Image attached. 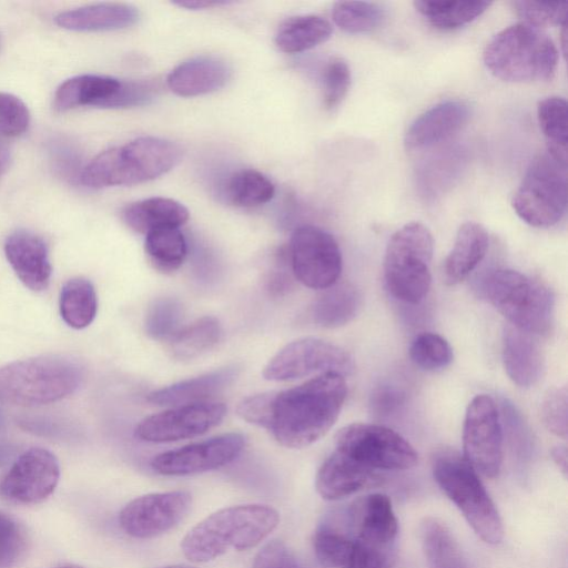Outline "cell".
Returning <instances> with one entry per match:
<instances>
[{
  "label": "cell",
  "mask_w": 568,
  "mask_h": 568,
  "mask_svg": "<svg viewBox=\"0 0 568 568\" xmlns=\"http://www.w3.org/2000/svg\"><path fill=\"white\" fill-rule=\"evenodd\" d=\"M420 537L428 568H469L458 541L439 520L427 518Z\"/></svg>",
  "instance_id": "cell-32"
},
{
  "label": "cell",
  "mask_w": 568,
  "mask_h": 568,
  "mask_svg": "<svg viewBox=\"0 0 568 568\" xmlns=\"http://www.w3.org/2000/svg\"><path fill=\"white\" fill-rule=\"evenodd\" d=\"M510 4L523 22L531 27L541 29L567 23V1L517 0Z\"/></svg>",
  "instance_id": "cell-43"
},
{
  "label": "cell",
  "mask_w": 568,
  "mask_h": 568,
  "mask_svg": "<svg viewBox=\"0 0 568 568\" xmlns=\"http://www.w3.org/2000/svg\"><path fill=\"white\" fill-rule=\"evenodd\" d=\"M231 78L229 64L213 55L191 58L168 75L169 89L180 97H197L223 88Z\"/></svg>",
  "instance_id": "cell-23"
},
{
  "label": "cell",
  "mask_w": 568,
  "mask_h": 568,
  "mask_svg": "<svg viewBox=\"0 0 568 568\" xmlns=\"http://www.w3.org/2000/svg\"><path fill=\"white\" fill-rule=\"evenodd\" d=\"M361 305V294L354 285L335 283L317 296L311 314L317 325L334 328L351 322L358 313Z\"/></svg>",
  "instance_id": "cell-30"
},
{
  "label": "cell",
  "mask_w": 568,
  "mask_h": 568,
  "mask_svg": "<svg viewBox=\"0 0 568 568\" xmlns=\"http://www.w3.org/2000/svg\"><path fill=\"white\" fill-rule=\"evenodd\" d=\"M225 191L227 199L234 205L255 207L273 199L275 186L263 173L253 169H243L229 178Z\"/></svg>",
  "instance_id": "cell-38"
},
{
  "label": "cell",
  "mask_w": 568,
  "mask_h": 568,
  "mask_svg": "<svg viewBox=\"0 0 568 568\" xmlns=\"http://www.w3.org/2000/svg\"><path fill=\"white\" fill-rule=\"evenodd\" d=\"M191 505L192 496L185 490L146 494L122 508L119 525L133 538H155L175 527L186 516Z\"/></svg>",
  "instance_id": "cell-14"
},
{
  "label": "cell",
  "mask_w": 568,
  "mask_h": 568,
  "mask_svg": "<svg viewBox=\"0 0 568 568\" xmlns=\"http://www.w3.org/2000/svg\"><path fill=\"white\" fill-rule=\"evenodd\" d=\"M558 57L554 41L541 29L524 22L495 34L483 53L484 63L494 77L514 83L551 80Z\"/></svg>",
  "instance_id": "cell-4"
},
{
  "label": "cell",
  "mask_w": 568,
  "mask_h": 568,
  "mask_svg": "<svg viewBox=\"0 0 568 568\" xmlns=\"http://www.w3.org/2000/svg\"><path fill=\"white\" fill-rule=\"evenodd\" d=\"M237 375L236 366L222 367L153 390L146 399L154 405L173 407L205 403L231 385Z\"/></svg>",
  "instance_id": "cell-25"
},
{
  "label": "cell",
  "mask_w": 568,
  "mask_h": 568,
  "mask_svg": "<svg viewBox=\"0 0 568 568\" xmlns=\"http://www.w3.org/2000/svg\"><path fill=\"white\" fill-rule=\"evenodd\" d=\"M489 1H427L414 2L415 9L436 29L450 31L480 17Z\"/></svg>",
  "instance_id": "cell-33"
},
{
  "label": "cell",
  "mask_w": 568,
  "mask_h": 568,
  "mask_svg": "<svg viewBox=\"0 0 568 568\" xmlns=\"http://www.w3.org/2000/svg\"><path fill=\"white\" fill-rule=\"evenodd\" d=\"M412 362L424 371H438L453 361V349L440 335L432 332L418 334L409 346Z\"/></svg>",
  "instance_id": "cell-41"
},
{
  "label": "cell",
  "mask_w": 568,
  "mask_h": 568,
  "mask_svg": "<svg viewBox=\"0 0 568 568\" xmlns=\"http://www.w3.org/2000/svg\"><path fill=\"white\" fill-rule=\"evenodd\" d=\"M551 458L557 465V467L560 469V471L564 474V476H567V448L565 445H557L551 449Z\"/></svg>",
  "instance_id": "cell-52"
},
{
  "label": "cell",
  "mask_w": 568,
  "mask_h": 568,
  "mask_svg": "<svg viewBox=\"0 0 568 568\" xmlns=\"http://www.w3.org/2000/svg\"><path fill=\"white\" fill-rule=\"evenodd\" d=\"M470 105L463 100L439 102L417 116L404 136L409 151L433 148L458 133L469 121Z\"/></svg>",
  "instance_id": "cell-18"
},
{
  "label": "cell",
  "mask_w": 568,
  "mask_h": 568,
  "mask_svg": "<svg viewBox=\"0 0 568 568\" xmlns=\"http://www.w3.org/2000/svg\"><path fill=\"white\" fill-rule=\"evenodd\" d=\"M278 523V511L268 505L225 507L191 528L181 541V549L193 564L209 562L230 550L254 548L271 535Z\"/></svg>",
  "instance_id": "cell-2"
},
{
  "label": "cell",
  "mask_w": 568,
  "mask_h": 568,
  "mask_svg": "<svg viewBox=\"0 0 568 568\" xmlns=\"http://www.w3.org/2000/svg\"><path fill=\"white\" fill-rule=\"evenodd\" d=\"M335 449L374 470H404L417 464L414 447L384 425L353 423L335 436Z\"/></svg>",
  "instance_id": "cell-10"
},
{
  "label": "cell",
  "mask_w": 568,
  "mask_h": 568,
  "mask_svg": "<svg viewBox=\"0 0 568 568\" xmlns=\"http://www.w3.org/2000/svg\"><path fill=\"white\" fill-rule=\"evenodd\" d=\"M318 562L325 568H345L354 547V539L332 527H320L313 538Z\"/></svg>",
  "instance_id": "cell-40"
},
{
  "label": "cell",
  "mask_w": 568,
  "mask_h": 568,
  "mask_svg": "<svg viewBox=\"0 0 568 568\" xmlns=\"http://www.w3.org/2000/svg\"><path fill=\"white\" fill-rule=\"evenodd\" d=\"M433 475L478 537L490 545L503 540L504 527L499 513L478 473L464 455L452 449L439 450L434 457Z\"/></svg>",
  "instance_id": "cell-6"
},
{
  "label": "cell",
  "mask_w": 568,
  "mask_h": 568,
  "mask_svg": "<svg viewBox=\"0 0 568 568\" xmlns=\"http://www.w3.org/2000/svg\"><path fill=\"white\" fill-rule=\"evenodd\" d=\"M122 84V80L108 75H75L58 87L53 106L61 112L79 106L116 109Z\"/></svg>",
  "instance_id": "cell-24"
},
{
  "label": "cell",
  "mask_w": 568,
  "mask_h": 568,
  "mask_svg": "<svg viewBox=\"0 0 568 568\" xmlns=\"http://www.w3.org/2000/svg\"><path fill=\"white\" fill-rule=\"evenodd\" d=\"M290 262L294 277L314 290L334 285L342 273V253L334 236L315 225H302L292 234Z\"/></svg>",
  "instance_id": "cell-11"
},
{
  "label": "cell",
  "mask_w": 568,
  "mask_h": 568,
  "mask_svg": "<svg viewBox=\"0 0 568 568\" xmlns=\"http://www.w3.org/2000/svg\"><path fill=\"white\" fill-rule=\"evenodd\" d=\"M10 158L11 154L9 146L2 140H0V178L8 169Z\"/></svg>",
  "instance_id": "cell-53"
},
{
  "label": "cell",
  "mask_w": 568,
  "mask_h": 568,
  "mask_svg": "<svg viewBox=\"0 0 568 568\" xmlns=\"http://www.w3.org/2000/svg\"><path fill=\"white\" fill-rule=\"evenodd\" d=\"M182 305L172 297H160L148 308L144 328L153 339H170L181 327Z\"/></svg>",
  "instance_id": "cell-42"
},
{
  "label": "cell",
  "mask_w": 568,
  "mask_h": 568,
  "mask_svg": "<svg viewBox=\"0 0 568 568\" xmlns=\"http://www.w3.org/2000/svg\"><path fill=\"white\" fill-rule=\"evenodd\" d=\"M60 467L48 449L33 447L22 453L0 481V494L16 503L37 504L57 487Z\"/></svg>",
  "instance_id": "cell-17"
},
{
  "label": "cell",
  "mask_w": 568,
  "mask_h": 568,
  "mask_svg": "<svg viewBox=\"0 0 568 568\" xmlns=\"http://www.w3.org/2000/svg\"><path fill=\"white\" fill-rule=\"evenodd\" d=\"M567 387L561 386L549 389L541 405V418L546 428L562 438L567 437Z\"/></svg>",
  "instance_id": "cell-47"
},
{
  "label": "cell",
  "mask_w": 568,
  "mask_h": 568,
  "mask_svg": "<svg viewBox=\"0 0 568 568\" xmlns=\"http://www.w3.org/2000/svg\"><path fill=\"white\" fill-rule=\"evenodd\" d=\"M2 425H3V419L1 418V414H0V428H2Z\"/></svg>",
  "instance_id": "cell-57"
},
{
  "label": "cell",
  "mask_w": 568,
  "mask_h": 568,
  "mask_svg": "<svg viewBox=\"0 0 568 568\" xmlns=\"http://www.w3.org/2000/svg\"><path fill=\"white\" fill-rule=\"evenodd\" d=\"M144 251L155 270L171 273L182 265L187 246L179 227H163L145 234Z\"/></svg>",
  "instance_id": "cell-37"
},
{
  "label": "cell",
  "mask_w": 568,
  "mask_h": 568,
  "mask_svg": "<svg viewBox=\"0 0 568 568\" xmlns=\"http://www.w3.org/2000/svg\"><path fill=\"white\" fill-rule=\"evenodd\" d=\"M334 23L347 33H365L377 29L385 19V9L368 1H338L332 9Z\"/></svg>",
  "instance_id": "cell-39"
},
{
  "label": "cell",
  "mask_w": 568,
  "mask_h": 568,
  "mask_svg": "<svg viewBox=\"0 0 568 568\" xmlns=\"http://www.w3.org/2000/svg\"><path fill=\"white\" fill-rule=\"evenodd\" d=\"M501 355L508 377L519 387H531L542 377L545 357L535 335L508 324L503 333Z\"/></svg>",
  "instance_id": "cell-22"
},
{
  "label": "cell",
  "mask_w": 568,
  "mask_h": 568,
  "mask_svg": "<svg viewBox=\"0 0 568 568\" xmlns=\"http://www.w3.org/2000/svg\"><path fill=\"white\" fill-rule=\"evenodd\" d=\"M245 437L227 433L154 456L151 468L164 476H186L221 468L243 450Z\"/></svg>",
  "instance_id": "cell-15"
},
{
  "label": "cell",
  "mask_w": 568,
  "mask_h": 568,
  "mask_svg": "<svg viewBox=\"0 0 568 568\" xmlns=\"http://www.w3.org/2000/svg\"><path fill=\"white\" fill-rule=\"evenodd\" d=\"M433 252V235L419 222H409L392 235L384 256V277L393 296L417 304L427 295Z\"/></svg>",
  "instance_id": "cell-8"
},
{
  "label": "cell",
  "mask_w": 568,
  "mask_h": 568,
  "mask_svg": "<svg viewBox=\"0 0 568 568\" xmlns=\"http://www.w3.org/2000/svg\"><path fill=\"white\" fill-rule=\"evenodd\" d=\"M381 474L345 454L334 450L321 465L315 479L318 495L326 500H338L361 490L375 487Z\"/></svg>",
  "instance_id": "cell-21"
},
{
  "label": "cell",
  "mask_w": 568,
  "mask_h": 568,
  "mask_svg": "<svg viewBox=\"0 0 568 568\" xmlns=\"http://www.w3.org/2000/svg\"><path fill=\"white\" fill-rule=\"evenodd\" d=\"M332 33L333 27L325 18L315 14L296 16L280 24L275 44L285 53H300L325 42Z\"/></svg>",
  "instance_id": "cell-31"
},
{
  "label": "cell",
  "mask_w": 568,
  "mask_h": 568,
  "mask_svg": "<svg viewBox=\"0 0 568 568\" xmlns=\"http://www.w3.org/2000/svg\"><path fill=\"white\" fill-rule=\"evenodd\" d=\"M464 457L487 478L498 476L503 463V426L495 400L477 395L468 404L463 427Z\"/></svg>",
  "instance_id": "cell-13"
},
{
  "label": "cell",
  "mask_w": 568,
  "mask_h": 568,
  "mask_svg": "<svg viewBox=\"0 0 568 568\" xmlns=\"http://www.w3.org/2000/svg\"><path fill=\"white\" fill-rule=\"evenodd\" d=\"M3 250L24 286L34 292L49 286L52 267L48 245L40 235L28 230H17L7 237Z\"/></svg>",
  "instance_id": "cell-20"
},
{
  "label": "cell",
  "mask_w": 568,
  "mask_h": 568,
  "mask_svg": "<svg viewBox=\"0 0 568 568\" xmlns=\"http://www.w3.org/2000/svg\"><path fill=\"white\" fill-rule=\"evenodd\" d=\"M352 356L342 347L316 337L293 341L278 351L265 365V379L284 382L314 373H352Z\"/></svg>",
  "instance_id": "cell-12"
},
{
  "label": "cell",
  "mask_w": 568,
  "mask_h": 568,
  "mask_svg": "<svg viewBox=\"0 0 568 568\" xmlns=\"http://www.w3.org/2000/svg\"><path fill=\"white\" fill-rule=\"evenodd\" d=\"M226 414L223 403L205 402L176 406L145 417L135 428L136 438L169 443L202 435L219 425Z\"/></svg>",
  "instance_id": "cell-16"
},
{
  "label": "cell",
  "mask_w": 568,
  "mask_h": 568,
  "mask_svg": "<svg viewBox=\"0 0 568 568\" xmlns=\"http://www.w3.org/2000/svg\"><path fill=\"white\" fill-rule=\"evenodd\" d=\"M489 302L510 325L532 335H546L554 324L555 296L542 282L515 270L491 272L483 283Z\"/></svg>",
  "instance_id": "cell-7"
},
{
  "label": "cell",
  "mask_w": 568,
  "mask_h": 568,
  "mask_svg": "<svg viewBox=\"0 0 568 568\" xmlns=\"http://www.w3.org/2000/svg\"><path fill=\"white\" fill-rule=\"evenodd\" d=\"M139 20L135 7L121 2H102L59 12L54 21L63 29L79 32L114 31Z\"/></svg>",
  "instance_id": "cell-26"
},
{
  "label": "cell",
  "mask_w": 568,
  "mask_h": 568,
  "mask_svg": "<svg viewBox=\"0 0 568 568\" xmlns=\"http://www.w3.org/2000/svg\"><path fill=\"white\" fill-rule=\"evenodd\" d=\"M348 518L355 541L379 549H393L398 523L386 495L371 494L357 499L348 510Z\"/></svg>",
  "instance_id": "cell-19"
},
{
  "label": "cell",
  "mask_w": 568,
  "mask_h": 568,
  "mask_svg": "<svg viewBox=\"0 0 568 568\" xmlns=\"http://www.w3.org/2000/svg\"><path fill=\"white\" fill-rule=\"evenodd\" d=\"M26 549L24 528L13 517L0 511V568H14Z\"/></svg>",
  "instance_id": "cell-45"
},
{
  "label": "cell",
  "mask_w": 568,
  "mask_h": 568,
  "mask_svg": "<svg viewBox=\"0 0 568 568\" xmlns=\"http://www.w3.org/2000/svg\"><path fill=\"white\" fill-rule=\"evenodd\" d=\"M14 449L12 446L0 442V467L7 465L12 458Z\"/></svg>",
  "instance_id": "cell-54"
},
{
  "label": "cell",
  "mask_w": 568,
  "mask_h": 568,
  "mask_svg": "<svg viewBox=\"0 0 568 568\" xmlns=\"http://www.w3.org/2000/svg\"><path fill=\"white\" fill-rule=\"evenodd\" d=\"M58 568H82V567L77 566V565H64V566H61V567H58Z\"/></svg>",
  "instance_id": "cell-56"
},
{
  "label": "cell",
  "mask_w": 568,
  "mask_h": 568,
  "mask_svg": "<svg viewBox=\"0 0 568 568\" xmlns=\"http://www.w3.org/2000/svg\"><path fill=\"white\" fill-rule=\"evenodd\" d=\"M221 334L219 321L213 316H204L180 328L169 339V349L175 359H192L213 348Z\"/></svg>",
  "instance_id": "cell-34"
},
{
  "label": "cell",
  "mask_w": 568,
  "mask_h": 568,
  "mask_svg": "<svg viewBox=\"0 0 568 568\" xmlns=\"http://www.w3.org/2000/svg\"><path fill=\"white\" fill-rule=\"evenodd\" d=\"M392 550L375 548L354 540V547L345 568H390Z\"/></svg>",
  "instance_id": "cell-49"
},
{
  "label": "cell",
  "mask_w": 568,
  "mask_h": 568,
  "mask_svg": "<svg viewBox=\"0 0 568 568\" xmlns=\"http://www.w3.org/2000/svg\"><path fill=\"white\" fill-rule=\"evenodd\" d=\"M511 206L530 226L557 224L567 209V164L548 152L536 155L513 195Z\"/></svg>",
  "instance_id": "cell-9"
},
{
  "label": "cell",
  "mask_w": 568,
  "mask_h": 568,
  "mask_svg": "<svg viewBox=\"0 0 568 568\" xmlns=\"http://www.w3.org/2000/svg\"><path fill=\"white\" fill-rule=\"evenodd\" d=\"M351 69L344 59L332 57L325 62L321 71V82L323 105L326 110H334L342 103L351 87Z\"/></svg>",
  "instance_id": "cell-44"
},
{
  "label": "cell",
  "mask_w": 568,
  "mask_h": 568,
  "mask_svg": "<svg viewBox=\"0 0 568 568\" xmlns=\"http://www.w3.org/2000/svg\"><path fill=\"white\" fill-rule=\"evenodd\" d=\"M488 245V232L481 224L473 221L462 224L444 262L445 283L456 285L463 282L483 261Z\"/></svg>",
  "instance_id": "cell-27"
},
{
  "label": "cell",
  "mask_w": 568,
  "mask_h": 568,
  "mask_svg": "<svg viewBox=\"0 0 568 568\" xmlns=\"http://www.w3.org/2000/svg\"><path fill=\"white\" fill-rule=\"evenodd\" d=\"M122 219L133 231L148 234L163 227H179L189 220V210L168 197H149L126 205Z\"/></svg>",
  "instance_id": "cell-28"
},
{
  "label": "cell",
  "mask_w": 568,
  "mask_h": 568,
  "mask_svg": "<svg viewBox=\"0 0 568 568\" xmlns=\"http://www.w3.org/2000/svg\"><path fill=\"white\" fill-rule=\"evenodd\" d=\"M252 568H301L287 546L280 540L267 542L255 555Z\"/></svg>",
  "instance_id": "cell-48"
},
{
  "label": "cell",
  "mask_w": 568,
  "mask_h": 568,
  "mask_svg": "<svg viewBox=\"0 0 568 568\" xmlns=\"http://www.w3.org/2000/svg\"><path fill=\"white\" fill-rule=\"evenodd\" d=\"M402 402L400 392L392 387H383L373 394L372 407L377 415L385 416L392 414Z\"/></svg>",
  "instance_id": "cell-50"
},
{
  "label": "cell",
  "mask_w": 568,
  "mask_h": 568,
  "mask_svg": "<svg viewBox=\"0 0 568 568\" xmlns=\"http://www.w3.org/2000/svg\"><path fill=\"white\" fill-rule=\"evenodd\" d=\"M83 368L65 355H40L0 367V403L36 406L60 400L74 393Z\"/></svg>",
  "instance_id": "cell-5"
},
{
  "label": "cell",
  "mask_w": 568,
  "mask_h": 568,
  "mask_svg": "<svg viewBox=\"0 0 568 568\" xmlns=\"http://www.w3.org/2000/svg\"><path fill=\"white\" fill-rule=\"evenodd\" d=\"M465 165L462 149H447L427 159L416 172V185L423 197L442 196L459 178Z\"/></svg>",
  "instance_id": "cell-29"
},
{
  "label": "cell",
  "mask_w": 568,
  "mask_h": 568,
  "mask_svg": "<svg viewBox=\"0 0 568 568\" xmlns=\"http://www.w3.org/2000/svg\"><path fill=\"white\" fill-rule=\"evenodd\" d=\"M227 1H213V0H187V1H178L174 4L179 7H183L186 9L199 10V9H207L227 4Z\"/></svg>",
  "instance_id": "cell-51"
},
{
  "label": "cell",
  "mask_w": 568,
  "mask_h": 568,
  "mask_svg": "<svg viewBox=\"0 0 568 568\" xmlns=\"http://www.w3.org/2000/svg\"><path fill=\"white\" fill-rule=\"evenodd\" d=\"M182 156L175 142L141 136L98 154L83 168L80 181L92 189L134 185L169 172Z\"/></svg>",
  "instance_id": "cell-3"
},
{
  "label": "cell",
  "mask_w": 568,
  "mask_h": 568,
  "mask_svg": "<svg viewBox=\"0 0 568 568\" xmlns=\"http://www.w3.org/2000/svg\"><path fill=\"white\" fill-rule=\"evenodd\" d=\"M346 394L344 376L327 372L288 389L248 396L236 412L247 423L267 429L282 446L303 448L332 428Z\"/></svg>",
  "instance_id": "cell-1"
},
{
  "label": "cell",
  "mask_w": 568,
  "mask_h": 568,
  "mask_svg": "<svg viewBox=\"0 0 568 568\" xmlns=\"http://www.w3.org/2000/svg\"><path fill=\"white\" fill-rule=\"evenodd\" d=\"M537 118L547 142L548 153L567 164L568 111L560 97H548L539 101Z\"/></svg>",
  "instance_id": "cell-36"
},
{
  "label": "cell",
  "mask_w": 568,
  "mask_h": 568,
  "mask_svg": "<svg viewBox=\"0 0 568 568\" xmlns=\"http://www.w3.org/2000/svg\"><path fill=\"white\" fill-rule=\"evenodd\" d=\"M30 124L27 104L17 95L0 92V135L16 138L23 134Z\"/></svg>",
  "instance_id": "cell-46"
},
{
  "label": "cell",
  "mask_w": 568,
  "mask_h": 568,
  "mask_svg": "<svg viewBox=\"0 0 568 568\" xmlns=\"http://www.w3.org/2000/svg\"><path fill=\"white\" fill-rule=\"evenodd\" d=\"M160 568H196L194 566L184 565V564H178V565H169Z\"/></svg>",
  "instance_id": "cell-55"
},
{
  "label": "cell",
  "mask_w": 568,
  "mask_h": 568,
  "mask_svg": "<svg viewBox=\"0 0 568 568\" xmlns=\"http://www.w3.org/2000/svg\"><path fill=\"white\" fill-rule=\"evenodd\" d=\"M0 45H1V39H0Z\"/></svg>",
  "instance_id": "cell-58"
},
{
  "label": "cell",
  "mask_w": 568,
  "mask_h": 568,
  "mask_svg": "<svg viewBox=\"0 0 568 568\" xmlns=\"http://www.w3.org/2000/svg\"><path fill=\"white\" fill-rule=\"evenodd\" d=\"M98 310L94 286L84 277L69 280L61 290L60 314L70 327L82 329L89 326Z\"/></svg>",
  "instance_id": "cell-35"
}]
</instances>
